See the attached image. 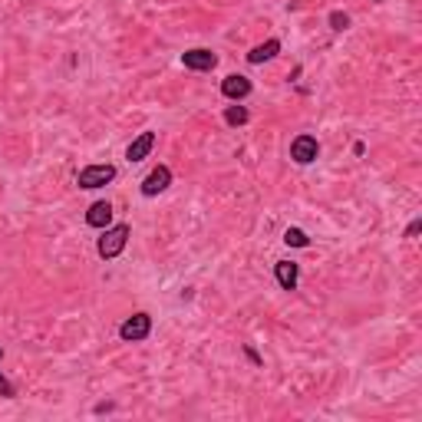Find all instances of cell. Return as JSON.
<instances>
[{
  "label": "cell",
  "mask_w": 422,
  "mask_h": 422,
  "mask_svg": "<svg viewBox=\"0 0 422 422\" xmlns=\"http://www.w3.org/2000/svg\"><path fill=\"white\" fill-rule=\"evenodd\" d=\"M376 4H383V0H376Z\"/></svg>",
  "instance_id": "ac0fdd59"
},
{
  "label": "cell",
  "mask_w": 422,
  "mask_h": 422,
  "mask_svg": "<svg viewBox=\"0 0 422 422\" xmlns=\"http://www.w3.org/2000/svg\"><path fill=\"white\" fill-rule=\"evenodd\" d=\"M109 221H112V205H109V202L89 205V211H86V225L89 228H109Z\"/></svg>",
  "instance_id": "30bf717a"
},
{
  "label": "cell",
  "mask_w": 422,
  "mask_h": 422,
  "mask_svg": "<svg viewBox=\"0 0 422 422\" xmlns=\"http://www.w3.org/2000/svg\"><path fill=\"white\" fill-rule=\"evenodd\" d=\"M152 149H155V132H142L139 139H132V145L126 149V159L129 162H142V159H149Z\"/></svg>",
  "instance_id": "ba28073f"
},
{
  "label": "cell",
  "mask_w": 422,
  "mask_h": 422,
  "mask_svg": "<svg viewBox=\"0 0 422 422\" xmlns=\"http://www.w3.org/2000/svg\"><path fill=\"white\" fill-rule=\"evenodd\" d=\"M330 27H334V30H347L350 17H347V13H340V11H334V13H330Z\"/></svg>",
  "instance_id": "5bb4252c"
},
{
  "label": "cell",
  "mask_w": 422,
  "mask_h": 422,
  "mask_svg": "<svg viewBox=\"0 0 422 422\" xmlns=\"http://www.w3.org/2000/svg\"><path fill=\"white\" fill-rule=\"evenodd\" d=\"M169 185H172V169H169V165H159V169H152V172L142 178V195L155 198V195H162Z\"/></svg>",
  "instance_id": "277c9868"
},
{
  "label": "cell",
  "mask_w": 422,
  "mask_h": 422,
  "mask_svg": "<svg viewBox=\"0 0 422 422\" xmlns=\"http://www.w3.org/2000/svg\"><path fill=\"white\" fill-rule=\"evenodd\" d=\"M116 178V169L112 165H86L83 172L76 175V185L79 188H103V185H109Z\"/></svg>",
  "instance_id": "7a4b0ae2"
},
{
  "label": "cell",
  "mask_w": 422,
  "mask_h": 422,
  "mask_svg": "<svg viewBox=\"0 0 422 422\" xmlns=\"http://www.w3.org/2000/svg\"><path fill=\"white\" fill-rule=\"evenodd\" d=\"M422 231V221H412L409 228H406V238H416V235H419Z\"/></svg>",
  "instance_id": "2e32d148"
},
{
  "label": "cell",
  "mask_w": 422,
  "mask_h": 422,
  "mask_svg": "<svg viewBox=\"0 0 422 422\" xmlns=\"http://www.w3.org/2000/svg\"><path fill=\"white\" fill-rule=\"evenodd\" d=\"M182 63L185 70H195V73H211L218 66V56L211 53V50H205V46H198V50H188V53H182Z\"/></svg>",
  "instance_id": "5b68a950"
},
{
  "label": "cell",
  "mask_w": 422,
  "mask_h": 422,
  "mask_svg": "<svg viewBox=\"0 0 422 422\" xmlns=\"http://www.w3.org/2000/svg\"><path fill=\"white\" fill-rule=\"evenodd\" d=\"M320 155V145H317L314 136H297V139L291 142V159L297 165H310Z\"/></svg>",
  "instance_id": "8992f818"
},
{
  "label": "cell",
  "mask_w": 422,
  "mask_h": 422,
  "mask_svg": "<svg viewBox=\"0 0 422 422\" xmlns=\"http://www.w3.org/2000/svg\"><path fill=\"white\" fill-rule=\"evenodd\" d=\"M225 122H228V126H244V122H248V109H244V106H231L225 112Z\"/></svg>",
  "instance_id": "4fadbf2b"
},
{
  "label": "cell",
  "mask_w": 422,
  "mask_h": 422,
  "mask_svg": "<svg viewBox=\"0 0 422 422\" xmlns=\"http://www.w3.org/2000/svg\"><path fill=\"white\" fill-rule=\"evenodd\" d=\"M0 360H4V350H0Z\"/></svg>",
  "instance_id": "e0dca14e"
},
{
  "label": "cell",
  "mask_w": 422,
  "mask_h": 422,
  "mask_svg": "<svg viewBox=\"0 0 422 422\" xmlns=\"http://www.w3.org/2000/svg\"><path fill=\"white\" fill-rule=\"evenodd\" d=\"M281 53V40H264V44H258L254 50L248 53V63H268V60H274V56Z\"/></svg>",
  "instance_id": "8fae6325"
},
{
  "label": "cell",
  "mask_w": 422,
  "mask_h": 422,
  "mask_svg": "<svg viewBox=\"0 0 422 422\" xmlns=\"http://www.w3.org/2000/svg\"><path fill=\"white\" fill-rule=\"evenodd\" d=\"M221 93H225L228 99H248L251 96V79L241 73H231L221 79Z\"/></svg>",
  "instance_id": "52a82bcc"
},
{
  "label": "cell",
  "mask_w": 422,
  "mask_h": 422,
  "mask_svg": "<svg viewBox=\"0 0 422 422\" xmlns=\"http://www.w3.org/2000/svg\"><path fill=\"white\" fill-rule=\"evenodd\" d=\"M149 334H152V317L149 314H132L129 320H122V327H119V336L126 343H139V340H145Z\"/></svg>",
  "instance_id": "3957f363"
},
{
  "label": "cell",
  "mask_w": 422,
  "mask_h": 422,
  "mask_svg": "<svg viewBox=\"0 0 422 422\" xmlns=\"http://www.w3.org/2000/svg\"><path fill=\"white\" fill-rule=\"evenodd\" d=\"M0 396H4V400H13V383L4 376V373H0Z\"/></svg>",
  "instance_id": "9a60e30c"
},
{
  "label": "cell",
  "mask_w": 422,
  "mask_h": 422,
  "mask_svg": "<svg viewBox=\"0 0 422 422\" xmlns=\"http://www.w3.org/2000/svg\"><path fill=\"white\" fill-rule=\"evenodd\" d=\"M129 235H132L129 225H112V228H106V231H103V238L96 241L99 258H103V261L119 258L122 248H126V241H129Z\"/></svg>",
  "instance_id": "6da1fadb"
},
{
  "label": "cell",
  "mask_w": 422,
  "mask_h": 422,
  "mask_svg": "<svg viewBox=\"0 0 422 422\" xmlns=\"http://www.w3.org/2000/svg\"><path fill=\"white\" fill-rule=\"evenodd\" d=\"M274 274H277V284H281L284 291H294V287H297V277H301V268H297L294 261H277Z\"/></svg>",
  "instance_id": "9c48e42d"
},
{
  "label": "cell",
  "mask_w": 422,
  "mask_h": 422,
  "mask_svg": "<svg viewBox=\"0 0 422 422\" xmlns=\"http://www.w3.org/2000/svg\"><path fill=\"white\" fill-rule=\"evenodd\" d=\"M284 241H287L291 248H307V244H310V238L303 235L301 228H287V231H284Z\"/></svg>",
  "instance_id": "7c38bea8"
}]
</instances>
